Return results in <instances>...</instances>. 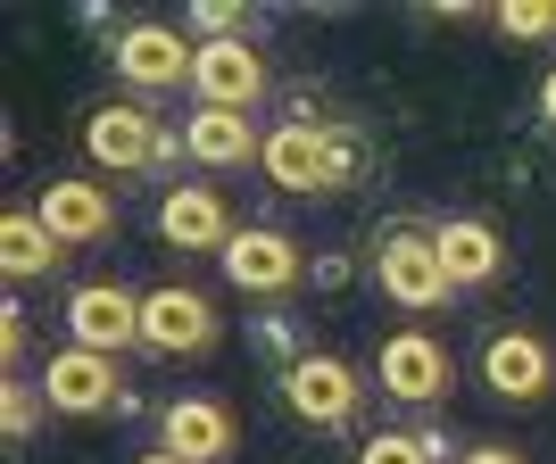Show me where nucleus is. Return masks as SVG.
Segmentation results:
<instances>
[{
  "instance_id": "obj_17",
  "label": "nucleus",
  "mask_w": 556,
  "mask_h": 464,
  "mask_svg": "<svg viewBox=\"0 0 556 464\" xmlns=\"http://www.w3.org/2000/svg\"><path fill=\"white\" fill-rule=\"evenodd\" d=\"M432 249H441V274L457 282V291H473V282H498V232L482 224V216H448V224H432Z\"/></svg>"
},
{
  "instance_id": "obj_27",
  "label": "nucleus",
  "mask_w": 556,
  "mask_h": 464,
  "mask_svg": "<svg viewBox=\"0 0 556 464\" xmlns=\"http://www.w3.org/2000/svg\"><path fill=\"white\" fill-rule=\"evenodd\" d=\"M540 116H548V125H556V67L540 75Z\"/></svg>"
},
{
  "instance_id": "obj_6",
  "label": "nucleus",
  "mask_w": 556,
  "mask_h": 464,
  "mask_svg": "<svg viewBox=\"0 0 556 464\" xmlns=\"http://www.w3.org/2000/svg\"><path fill=\"white\" fill-rule=\"evenodd\" d=\"M159 448L184 464H225L232 448H241V415H232V398H175L159 415Z\"/></svg>"
},
{
  "instance_id": "obj_15",
  "label": "nucleus",
  "mask_w": 556,
  "mask_h": 464,
  "mask_svg": "<svg viewBox=\"0 0 556 464\" xmlns=\"http://www.w3.org/2000/svg\"><path fill=\"white\" fill-rule=\"evenodd\" d=\"M42 224L59 232V249H75V241H109V224H116V208H109V191L100 183H84V175H59V183H42Z\"/></svg>"
},
{
  "instance_id": "obj_3",
  "label": "nucleus",
  "mask_w": 556,
  "mask_h": 464,
  "mask_svg": "<svg viewBox=\"0 0 556 464\" xmlns=\"http://www.w3.org/2000/svg\"><path fill=\"white\" fill-rule=\"evenodd\" d=\"M166 125L150 108H134V100H109V108H92L84 116V150H92L109 175H150V166L166 158Z\"/></svg>"
},
{
  "instance_id": "obj_19",
  "label": "nucleus",
  "mask_w": 556,
  "mask_h": 464,
  "mask_svg": "<svg viewBox=\"0 0 556 464\" xmlns=\"http://www.w3.org/2000/svg\"><path fill=\"white\" fill-rule=\"evenodd\" d=\"M498 34H515V42H548V34H556V0H498Z\"/></svg>"
},
{
  "instance_id": "obj_25",
  "label": "nucleus",
  "mask_w": 556,
  "mask_h": 464,
  "mask_svg": "<svg viewBox=\"0 0 556 464\" xmlns=\"http://www.w3.org/2000/svg\"><path fill=\"white\" fill-rule=\"evenodd\" d=\"M291 340H300V332L282 324V315H257V348H275V357H282V348H291Z\"/></svg>"
},
{
  "instance_id": "obj_18",
  "label": "nucleus",
  "mask_w": 556,
  "mask_h": 464,
  "mask_svg": "<svg viewBox=\"0 0 556 464\" xmlns=\"http://www.w3.org/2000/svg\"><path fill=\"white\" fill-rule=\"evenodd\" d=\"M59 266V232L42 224V208H9L0 216V274L9 282H34Z\"/></svg>"
},
{
  "instance_id": "obj_28",
  "label": "nucleus",
  "mask_w": 556,
  "mask_h": 464,
  "mask_svg": "<svg viewBox=\"0 0 556 464\" xmlns=\"http://www.w3.org/2000/svg\"><path fill=\"white\" fill-rule=\"evenodd\" d=\"M134 464H184V456H166V448H150V456H134Z\"/></svg>"
},
{
  "instance_id": "obj_14",
  "label": "nucleus",
  "mask_w": 556,
  "mask_h": 464,
  "mask_svg": "<svg viewBox=\"0 0 556 464\" xmlns=\"http://www.w3.org/2000/svg\"><path fill=\"white\" fill-rule=\"evenodd\" d=\"M225 274H232V291L275 299V291L300 282V249H291V232H275V224H241L225 241Z\"/></svg>"
},
{
  "instance_id": "obj_4",
  "label": "nucleus",
  "mask_w": 556,
  "mask_h": 464,
  "mask_svg": "<svg viewBox=\"0 0 556 464\" xmlns=\"http://www.w3.org/2000/svg\"><path fill=\"white\" fill-rule=\"evenodd\" d=\"M374 382H382L399 407H441L448 382H457V365H448V348L432 340V332H391L382 357H374Z\"/></svg>"
},
{
  "instance_id": "obj_12",
  "label": "nucleus",
  "mask_w": 556,
  "mask_h": 464,
  "mask_svg": "<svg viewBox=\"0 0 556 464\" xmlns=\"http://www.w3.org/2000/svg\"><path fill=\"white\" fill-rule=\"evenodd\" d=\"M257 166L275 175V191H332V125H316V116L275 125Z\"/></svg>"
},
{
  "instance_id": "obj_26",
  "label": "nucleus",
  "mask_w": 556,
  "mask_h": 464,
  "mask_svg": "<svg viewBox=\"0 0 556 464\" xmlns=\"http://www.w3.org/2000/svg\"><path fill=\"white\" fill-rule=\"evenodd\" d=\"M457 464H523V456H515V448H490V440H482V448H465Z\"/></svg>"
},
{
  "instance_id": "obj_7",
  "label": "nucleus",
  "mask_w": 556,
  "mask_h": 464,
  "mask_svg": "<svg viewBox=\"0 0 556 464\" xmlns=\"http://www.w3.org/2000/svg\"><path fill=\"white\" fill-rule=\"evenodd\" d=\"M67 340L100 348V357L141 348V299L125 291V282H84V291H67Z\"/></svg>"
},
{
  "instance_id": "obj_8",
  "label": "nucleus",
  "mask_w": 556,
  "mask_h": 464,
  "mask_svg": "<svg viewBox=\"0 0 556 464\" xmlns=\"http://www.w3.org/2000/svg\"><path fill=\"white\" fill-rule=\"evenodd\" d=\"M282 407L300 423H341L349 407H357V365H349V357H325V348L291 357V365H282Z\"/></svg>"
},
{
  "instance_id": "obj_5",
  "label": "nucleus",
  "mask_w": 556,
  "mask_h": 464,
  "mask_svg": "<svg viewBox=\"0 0 556 464\" xmlns=\"http://www.w3.org/2000/svg\"><path fill=\"white\" fill-rule=\"evenodd\" d=\"M216 340V299L208 291H191V282H166L141 299V348L150 357H200Z\"/></svg>"
},
{
  "instance_id": "obj_2",
  "label": "nucleus",
  "mask_w": 556,
  "mask_h": 464,
  "mask_svg": "<svg viewBox=\"0 0 556 464\" xmlns=\"http://www.w3.org/2000/svg\"><path fill=\"white\" fill-rule=\"evenodd\" d=\"M374 274H382V291H391L399 307H441L457 282L441 274V249H432V224H382V241H374Z\"/></svg>"
},
{
  "instance_id": "obj_22",
  "label": "nucleus",
  "mask_w": 556,
  "mask_h": 464,
  "mask_svg": "<svg viewBox=\"0 0 556 464\" xmlns=\"http://www.w3.org/2000/svg\"><path fill=\"white\" fill-rule=\"evenodd\" d=\"M0 431H9V448H25V431H34V390H25L17 373H9V390H0Z\"/></svg>"
},
{
  "instance_id": "obj_20",
  "label": "nucleus",
  "mask_w": 556,
  "mask_h": 464,
  "mask_svg": "<svg viewBox=\"0 0 556 464\" xmlns=\"http://www.w3.org/2000/svg\"><path fill=\"white\" fill-rule=\"evenodd\" d=\"M191 25H200L208 42H250V9H241V0H191Z\"/></svg>"
},
{
  "instance_id": "obj_10",
  "label": "nucleus",
  "mask_w": 556,
  "mask_h": 464,
  "mask_svg": "<svg viewBox=\"0 0 556 464\" xmlns=\"http://www.w3.org/2000/svg\"><path fill=\"white\" fill-rule=\"evenodd\" d=\"M191 59H200V50H191L175 25H125V34H116V75H125L134 92H175V83H191Z\"/></svg>"
},
{
  "instance_id": "obj_23",
  "label": "nucleus",
  "mask_w": 556,
  "mask_h": 464,
  "mask_svg": "<svg viewBox=\"0 0 556 464\" xmlns=\"http://www.w3.org/2000/svg\"><path fill=\"white\" fill-rule=\"evenodd\" d=\"M25 332H34L25 324V299H9L0 307V357H25Z\"/></svg>"
},
{
  "instance_id": "obj_16",
  "label": "nucleus",
  "mask_w": 556,
  "mask_h": 464,
  "mask_svg": "<svg viewBox=\"0 0 556 464\" xmlns=\"http://www.w3.org/2000/svg\"><path fill=\"white\" fill-rule=\"evenodd\" d=\"M184 150H191L200 166H250V158H266V133H257L241 108H191Z\"/></svg>"
},
{
  "instance_id": "obj_11",
  "label": "nucleus",
  "mask_w": 556,
  "mask_h": 464,
  "mask_svg": "<svg viewBox=\"0 0 556 464\" xmlns=\"http://www.w3.org/2000/svg\"><path fill=\"white\" fill-rule=\"evenodd\" d=\"M482 382L507 398V407H532V398H548V382H556L548 340H540V332H490V340H482Z\"/></svg>"
},
{
  "instance_id": "obj_9",
  "label": "nucleus",
  "mask_w": 556,
  "mask_h": 464,
  "mask_svg": "<svg viewBox=\"0 0 556 464\" xmlns=\"http://www.w3.org/2000/svg\"><path fill=\"white\" fill-rule=\"evenodd\" d=\"M266 59H257V42H200V59H191V92H200V108H241L250 116V100H266Z\"/></svg>"
},
{
  "instance_id": "obj_13",
  "label": "nucleus",
  "mask_w": 556,
  "mask_h": 464,
  "mask_svg": "<svg viewBox=\"0 0 556 464\" xmlns=\"http://www.w3.org/2000/svg\"><path fill=\"white\" fill-rule=\"evenodd\" d=\"M150 224H159L166 249H216V257H225V241L241 232V224H232V208L216 199L208 183H166V199H159Z\"/></svg>"
},
{
  "instance_id": "obj_24",
  "label": "nucleus",
  "mask_w": 556,
  "mask_h": 464,
  "mask_svg": "<svg viewBox=\"0 0 556 464\" xmlns=\"http://www.w3.org/2000/svg\"><path fill=\"white\" fill-rule=\"evenodd\" d=\"M307 282H316V291H341L349 282V249H325L316 266H307Z\"/></svg>"
},
{
  "instance_id": "obj_21",
  "label": "nucleus",
  "mask_w": 556,
  "mask_h": 464,
  "mask_svg": "<svg viewBox=\"0 0 556 464\" xmlns=\"http://www.w3.org/2000/svg\"><path fill=\"white\" fill-rule=\"evenodd\" d=\"M357 464H432V448H424L416 431H374V440L357 448Z\"/></svg>"
},
{
  "instance_id": "obj_1",
  "label": "nucleus",
  "mask_w": 556,
  "mask_h": 464,
  "mask_svg": "<svg viewBox=\"0 0 556 464\" xmlns=\"http://www.w3.org/2000/svg\"><path fill=\"white\" fill-rule=\"evenodd\" d=\"M42 407H59V415H125V407H134V390H125L116 357L67 340V348L42 365Z\"/></svg>"
}]
</instances>
